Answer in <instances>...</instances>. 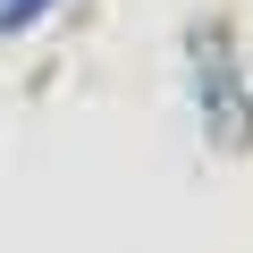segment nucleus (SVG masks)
I'll use <instances>...</instances> for the list:
<instances>
[{
    "mask_svg": "<svg viewBox=\"0 0 253 253\" xmlns=\"http://www.w3.org/2000/svg\"><path fill=\"white\" fill-rule=\"evenodd\" d=\"M186 84H194L203 144L253 152V84H245V59H236V26L228 17H194V34H186Z\"/></svg>",
    "mask_w": 253,
    "mask_h": 253,
    "instance_id": "nucleus-1",
    "label": "nucleus"
},
{
    "mask_svg": "<svg viewBox=\"0 0 253 253\" xmlns=\"http://www.w3.org/2000/svg\"><path fill=\"white\" fill-rule=\"evenodd\" d=\"M51 9H59V0H0V42H9V34H34Z\"/></svg>",
    "mask_w": 253,
    "mask_h": 253,
    "instance_id": "nucleus-2",
    "label": "nucleus"
}]
</instances>
